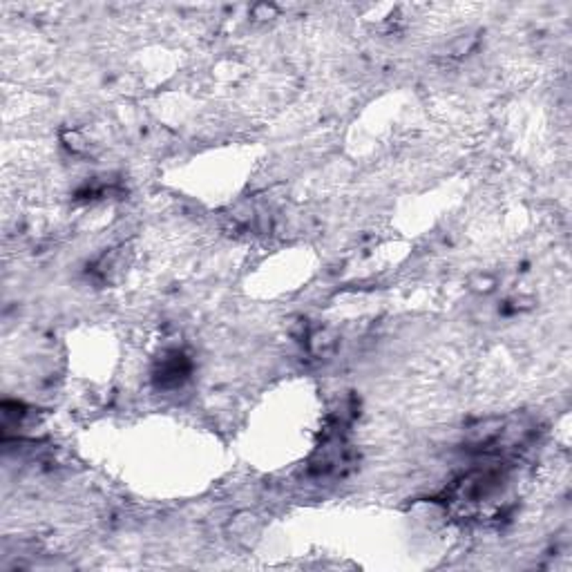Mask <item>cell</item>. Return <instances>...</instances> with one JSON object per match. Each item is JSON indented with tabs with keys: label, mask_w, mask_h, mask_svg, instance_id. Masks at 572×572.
<instances>
[{
	"label": "cell",
	"mask_w": 572,
	"mask_h": 572,
	"mask_svg": "<svg viewBox=\"0 0 572 572\" xmlns=\"http://www.w3.org/2000/svg\"><path fill=\"white\" fill-rule=\"evenodd\" d=\"M188 373H190L188 358L179 351H172L166 358H161L155 371V380L159 382V387H179L188 378Z\"/></svg>",
	"instance_id": "6da1fadb"
},
{
	"label": "cell",
	"mask_w": 572,
	"mask_h": 572,
	"mask_svg": "<svg viewBox=\"0 0 572 572\" xmlns=\"http://www.w3.org/2000/svg\"><path fill=\"white\" fill-rule=\"evenodd\" d=\"M275 14H277V9L273 5L262 3V5L253 7V18H257V20H271V18H275Z\"/></svg>",
	"instance_id": "7a4b0ae2"
}]
</instances>
